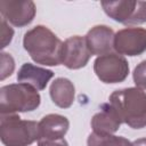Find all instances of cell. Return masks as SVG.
<instances>
[{
	"mask_svg": "<svg viewBox=\"0 0 146 146\" xmlns=\"http://www.w3.org/2000/svg\"><path fill=\"white\" fill-rule=\"evenodd\" d=\"M0 60H1V74L0 80H5L6 78L10 76L15 70V60L11 57L10 54L1 52L0 54Z\"/></svg>",
	"mask_w": 146,
	"mask_h": 146,
	"instance_id": "obj_16",
	"label": "cell"
},
{
	"mask_svg": "<svg viewBox=\"0 0 146 146\" xmlns=\"http://www.w3.org/2000/svg\"><path fill=\"white\" fill-rule=\"evenodd\" d=\"M100 5L110 18L121 24L139 25L146 23V1H103Z\"/></svg>",
	"mask_w": 146,
	"mask_h": 146,
	"instance_id": "obj_5",
	"label": "cell"
},
{
	"mask_svg": "<svg viewBox=\"0 0 146 146\" xmlns=\"http://www.w3.org/2000/svg\"><path fill=\"white\" fill-rule=\"evenodd\" d=\"M94 72L104 83H120L129 75V63L124 56L108 52L95 59Z\"/></svg>",
	"mask_w": 146,
	"mask_h": 146,
	"instance_id": "obj_6",
	"label": "cell"
},
{
	"mask_svg": "<svg viewBox=\"0 0 146 146\" xmlns=\"http://www.w3.org/2000/svg\"><path fill=\"white\" fill-rule=\"evenodd\" d=\"M88 146H132V143L122 136L97 135L91 132L87 139Z\"/></svg>",
	"mask_w": 146,
	"mask_h": 146,
	"instance_id": "obj_15",
	"label": "cell"
},
{
	"mask_svg": "<svg viewBox=\"0 0 146 146\" xmlns=\"http://www.w3.org/2000/svg\"><path fill=\"white\" fill-rule=\"evenodd\" d=\"M14 30L8 25L6 19H1V48H6L13 40Z\"/></svg>",
	"mask_w": 146,
	"mask_h": 146,
	"instance_id": "obj_18",
	"label": "cell"
},
{
	"mask_svg": "<svg viewBox=\"0 0 146 146\" xmlns=\"http://www.w3.org/2000/svg\"><path fill=\"white\" fill-rule=\"evenodd\" d=\"M114 35V31L107 25H96L91 27L84 36L91 55L102 56L112 52Z\"/></svg>",
	"mask_w": 146,
	"mask_h": 146,
	"instance_id": "obj_10",
	"label": "cell"
},
{
	"mask_svg": "<svg viewBox=\"0 0 146 146\" xmlns=\"http://www.w3.org/2000/svg\"><path fill=\"white\" fill-rule=\"evenodd\" d=\"M39 123L38 139H60L67 133L70 121L66 116L60 114L44 115Z\"/></svg>",
	"mask_w": 146,
	"mask_h": 146,
	"instance_id": "obj_12",
	"label": "cell"
},
{
	"mask_svg": "<svg viewBox=\"0 0 146 146\" xmlns=\"http://www.w3.org/2000/svg\"><path fill=\"white\" fill-rule=\"evenodd\" d=\"M49 95L56 106L60 108H68L74 102L75 88L71 80L66 78H57L50 84Z\"/></svg>",
	"mask_w": 146,
	"mask_h": 146,
	"instance_id": "obj_14",
	"label": "cell"
},
{
	"mask_svg": "<svg viewBox=\"0 0 146 146\" xmlns=\"http://www.w3.org/2000/svg\"><path fill=\"white\" fill-rule=\"evenodd\" d=\"M132 146H146V137L136 139L135 141H132Z\"/></svg>",
	"mask_w": 146,
	"mask_h": 146,
	"instance_id": "obj_20",
	"label": "cell"
},
{
	"mask_svg": "<svg viewBox=\"0 0 146 146\" xmlns=\"http://www.w3.org/2000/svg\"><path fill=\"white\" fill-rule=\"evenodd\" d=\"M0 13L3 19L16 27H23L32 23L36 8L33 1L18 0H1Z\"/></svg>",
	"mask_w": 146,
	"mask_h": 146,
	"instance_id": "obj_9",
	"label": "cell"
},
{
	"mask_svg": "<svg viewBox=\"0 0 146 146\" xmlns=\"http://www.w3.org/2000/svg\"><path fill=\"white\" fill-rule=\"evenodd\" d=\"M110 104L122 123L132 129L146 127V92L144 90L137 87L115 90L110 96Z\"/></svg>",
	"mask_w": 146,
	"mask_h": 146,
	"instance_id": "obj_2",
	"label": "cell"
},
{
	"mask_svg": "<svg viewBox=\"0 0 146 146\" xmlns=\"http://www.w3.org/2000/svg\"><path fill=\"white\" fill-rule=\"evenodd\" d=\"M39 138V123L17 114H1L0 139L5 146H30Z\"/></svg>",
	"mask_w": 146,
	"mask_h": 146,
	"instance_id": "obj_4",
	"label": "cell"
},
{
	"mask_svg": "<svg viewBox=\"0 0 146 146\" xmlns=\"http://www.w3.org/2000/svg\"><path fill=\"white\" fill-rule=\"evenodd\" d=\"M52 76L54 72L51 70H47L31 63H24L18 70L17 81L30 84L36 90H43Z\"/></svg>",
	"mask_w": 146,
	"mask_h": 146,
	"instance_id": "obj_13",
	"label": "cell"
},
{
	"mask_svg": "<svg viewBox=\"0 0 146 146\" xmlns=\"http://www.w3.org/2000/svg\"><path fill=\"white\" fill-rule=\"evenodd\" d=\"M38 146H68L65 138L60 139H38Z\"/></svg>",
	"mask_w": 146,
	"mask_h": 146,
	"instance_id": "obj_19",
	"label": "cell"
},
{
	"mask_svg": "<svg viewBox=\"0 0 146 146\" xmlns=\"http://www.w3.org/2000/svg\"><path fill=\"white\" fill-rule=\"evenodd\" d=\"M41 97L35 88L26 83H11L0 88V113L32 112L40 106Z\"/></svg>",
	"mask_w": 146,
	"mask_h": 146,
	"instance_id": "obj_3",
	"label": "cell"
},
{
	"mask_svg": "<svg viewBox=\"0 0 146 146\" xmlns=\"http://www.w3.org/2000/svg\"><path fill=\"white\" fill-rule=\"evenodd\" d=\"M23 47L36 64L44 66L62 64L63 41L44 25L29 30L24 34Z\"/></svg>",
	"mask_w": 146,
	"mask_h": 146,
	"instance_id": "obj_1",
	"label": "cell"
},
{
	"mask_svg": "<svg viewBox=\"0 0 146 146\" xmlns=\"http://www.w3.org/2000/svg\"><path fill=\"white\" fill-rule=\"evenodd\" d=\"M91 56L92 55L87 46L84 36L73 35L63 42L62 64L70 70L84 67Z\"/></svg>",
	"mask_w": 146,
	"mask_h": 146,
	"instance_id": "obj_8",
	"label": "cell"
},
{
	"mask_svg": "<svg viewBox=\"0 0 146 146\" xmlns=\"http://www.w3.org/2000/svg\"><path fill=\"white\" fill-rule=\"evenodd\" d=\"M113 49L122 56H139L146 51V29L125 27L114 35Z\"/></svg>",
	"mask_w": 146,
	"mask_h": 146,
	"instance_id": "obj_7",
	"label": "cell"
},
{
	"mask_svg": "<svg viewBox=\"0 0 146 146\" xmlns=\"http://www.w3.org/2000/svg\"><path fill=\"white\" fill-rule=\"evenodd\" d=\"M121 123V119L110 103L103 104L100 111L92 116L90 122L92 132L97 135H113L120 129Z\"/></svg>",
	"mask_w": 146,
	"mask_h": 146,
	"instance_id": "obj_11",
	"label": "cell"
},
{
	"mask_svg": "<svg viewBox=\"0 0 146 146\" xmlns=\"http://www.w3.org/2000/svg\"><path fill=\"white\" fill-rule=\"evenodd\" d=\"M132 79L137 88L146 90V60L140 62L132 72Z\"/></svg>",
	"mask_w": 146,
	"mask_h": 146,
	"instance_id": "obj_17",
	"label": "cell"
}]
</instances>
